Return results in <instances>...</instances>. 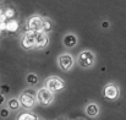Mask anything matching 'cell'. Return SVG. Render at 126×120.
I'll list each match as a JSON object with an SVG mask.
<instances>
[{
    "label": "cell",
    "mask_w": 126,
    "mask_h": 120,
    "mask_svg": "<svg viewBox=\"0 0 126 120\" xmlns=\"http://www.w3.org/2000/svg\"><path fill=\"white\" fill-rule=\"evenodd\" d=\"M102 27H103V28H108V27H109V22L104 21V22L102 23Z\"/></svg>",
    "instance_id": "cell-20"
},
{
    "label": "cell",
    "mask_w": 126,
    "mask_h": 120,
    "mask_svg": "<svg viewBox=\"0 0 126 120\" xmlns=\"http://www.w3.org/2000/svg\"><path fill=\"white\" fill-rule=\"evenodd\" d=\"M48 36L45 32L41 31H34V47L36 48H43L48 44Z\"/></svg>",
    "instance_id": "cell-6"
},
{
    "label": "cell",
    "mask_w": 126,
    "mask_h": 120,
    "mask_svg": "<svg viewBox=\"0 0 126 120\" xmlns=\"http://www.w3.org/2000/svg\"><path fill=\"white\" fill-rule=\"evenodd\" d=\"M15 10L12 9V7H7L5 11H4V15H5V17L7 18V20H12L14 18V16H15Z\"/></svg>",
    "instance_id": "cell-16"
},
{
    "label": "cell",
    "mask_w": 126,
    "mask_h": 120,
    "mask_svg": "<svg viewBox=\"0 0 126 120\" xmlns=\"http://www.w3.org/2000/svg\"><path fill=\"white\" fill-rule=\"evenodd\" d=\"M42 23H43V20L41 18V16H32L28 20L27 28L31 30V31H41L42 30Z\"/></svg>",
    "instance_id": "cell-9"
},
{
    "label": "cell",
    "mask_w": 126,
    "mask_h": 120,
    "mask_svg": "<svg viewBox=\"0 0 126 120\" xmlns=\"http://www.w3.org/2000/svg\"><path fill=\"white\" fill-rule=\"evenodd\" d=\"M103 94L105 98L110 99V101H114L119 97V88L114 85V83H109L104 87L103 89Z\"/></svg>",
    "instance_id": "cell-5"
},
{
    "label": "cell",
    "mask_w": 126,
    "mask_h": 120,
    "mask_svg": "<svg viewBox=\"0 0 126 120\" xmlns=\"http://www.w3.org/2000/svg\"><path fill=\"white\" fill-rule=\"evenodd\" d=\"M45 88H48L50 92H55V91H61L65 87V82L59 79V77H50L45 81Z\"/></svg>",
    "instance_id": "cell-2"
},
{
    "label": "cell",
    "mask_w": 126,
    "mask_h": 120,
    "mask_svg": "<svg viewBox=\"0 0 126 120\" xmlns=\"http://www.w3.org/2000/svg\"><path fill=\"white\" fill-rule=\"evenodd\" d=\"M72 64H74V60H72V56L70 54H63V55H60V58H59V65H60V68L64 71L70 70L72 68Z\"/></svg>",
    "instance_id": "cell-8"
},
{
    "label": "cell",
    "mask_w": 126,
    "mask_h": 120,
    "mask_svg": "<svg viewBox=\"0 0 126 120\" xmlns=\"http://www.w3.org/2000/svg\"><path fill=\"white\" fill-rule=\"evenodd\" d=\"M0 117H1V118H7V117H9V110L5 109V108H2V109L0 110Z\"/></svg>",
    "instance_id": "cell-18"
},
{
    "label": "cell",
    "mask_w": 126,
    "mask_h": 120,
    "mask_svg": "<svg viewBox=\"0 0 126 120\" xmlns=\"http://www.w3.org/2000/svg\"><path fill=\"white\" fill-rule=\"evenodd\" d=\"M7 105H9V108L10 109H12V110H17L18 108H20V101L18 99H16V98H12V99H10L9 101V103H7Z\"/></svg>",
    "instance_id": "cell-13"
},
{
    "label": "cell",
    "mask_w": 126,
    "mask_h": 120,
    "mask_svg": "<svg viewBox=\"0 0 126 120\" xmlns=\"http://www.w3.org/2000/svg\"><path fill=\"white\" fill-rule=\"evenodd\" d=\"M1 91H2V93H7V92L10 91V87L6 86V85H2V86H1Z\"/></svg>",
    "instance_id": "cell-19"
},
{
    "label": "cell",
    "mask_w": 126,
    "mask_h": 120,
    "mask_svg": "<svg viewBox=\"0 0 126 120\" xmlns=\"http://www.w3.org/2000/svg\"><path fill=\"white\" fill-rule=\"evenodd\" d=\"M18 30V22L16 20H7L6 21V33H15Z\"/></svg>",
    "instance_id": "cell-10"
},
{
    "label": "cell",
    "mask_w": 126,
    "mask_h": 120,
    "mask_svg": "<svg viewBox=\"0 0 126 120\" xmlns=\"http://www.w3.org/2000/svg\"><path fill=\"white\" fill-rule=\"evenodd\" d=\"M21 44L25 49H32L34 48V31L28 30L27 33L23 36V38L21 40Z\"/></svg>",
    "instance_id": "cell-7"
},
{
    "label": "cell",
    "mask_w": 126,
    "mask_h": 120,
    "mask_svg": "<svg viewBox=\"0 0 126 120\" xmlns=\"http://www.w3.org/2000/svg\"><path fill=\"white\" fill-rule=\"evenodd\" d=\"M76 43H77V39H76V37H75L74 34H67V36H65V38H64V44H65L66 47L72 48Z\"/></svg>",
    "instance_id": "cell-11"
},
{
    "label": "cell",
    "mask_w": 126,
    "mask_h": 120,
    "mask_svg": "<svg viewBox=\"0 0 126 120\" xmlns=\"http://www.w3.org/2000/svg\"><path fill=\"white\" fill-rule=\"evenodd\" d=\"M17 120H38L36 115L31 114V113H22Z\"/></svg>",
    "instance_id": "cell-15"
},
{
    "label": "cell",
    "mask_w": 126,
    "mask_h": 120,
    "mask_svg": "<svg viewBox=\"0 0 126 120\" xmlns=\"http://www.w3.org/2000/svg\"><path fill=\"white\" fill-rule=\"evenodd\" d=\"M27 82L30 85H36L38 82V76L34 75V74H28L27 75Z\"/></svg>",
    "instance_id": "cell-17"
},
{
    "label": "cell",
    "mask_w": 126,
    "mask_h": 120,
    "mask_svg": "<svg viewBox=\"0 0 126 120\" xmlns=\"http://www.w3.org/2000/svg\"><path fill=\"white\" fill-rule=\"evenodd\" d=\"M4 101H5V98H4V94H2V93H0V105L4 103Z\"/></svg>",
    "instance_id": "cell-21"
},
{
    "label": "cell",
    "mask_w": 126,
    "mask_h": 120,
    "mask_svg": "<svg viewBox=\"0 0 126 120\" xmlns=\"http://www.w3.org/2000/svg\"><path fill=\"white\" fill-rule=\"evenodd\" d=\"M94 63V56L89 50H83L79 55V64L82 68H91Z\"/></svg>",
    "instance_id": "cell-3"
},
{
    "label": "cell",
    "mask_w": 126,
    "mask_h": 120,
    "mask_svg": "<svg viewBox=\"0 0 126 120\" xmlns=\"http://www.w3.org/2000/svg\"><path fill=\"white\" fill-rule=\"evenodd\" d=\"M37 98H38V102L42 104V105H48L51 103L53 101V93L48 89V88H41L37 93Z\"/></svg>",
    "instance_id": "cell-4"
},
{
    "label": "cell",
    "mask_w": 126,
    "mask_h": 120,
    "mask_svg": "<svg viewBox=\"0 0 126 120\" xmlns=\"http://www.w3.org/2000/svg\"><path fill=\"white\" fill-rule=\"evenodd\" d=\"M53 30V26H51V22L49 20H43V23H42V31L43 32H50Z\"/></svg>",
    "instance_id": "cell-14"
},
{
    "label": "cell",
    "mask_w": 126,
    "mask_h": 120,
    "mask_svg": "<svg viewBox=\"0 0 126 120\" xmlns=\"http://www.w3.org/2000/svg\"><path fill=\"white\" fill-rule=\"evenodd\" d=\"M20 104L23 105L25 108H32L34 105L36 98H34V92L32 89H27L25 91L21 96H20Z\"/></svg>",
    "instance_id": "cell-1"
},
{
    "label": "cell",
    "mask_w": 126,
    "mask_h": 120,
    "mask_svg": "<svg viewBox=\"0 0 126 120\" xmlns=\"http://www.w3.org/2000/svg\"><path fill=\"white\" fill-rule=\"evenodd\" d=\"M86 112H87V114H88L89 117H95V115H98V113H99V108H98V105H95V104H88L87 108H86Z\"/></svg>",
    "instance_id": "cell-12"
}]
</instances>
